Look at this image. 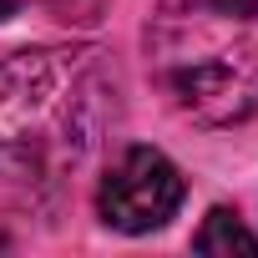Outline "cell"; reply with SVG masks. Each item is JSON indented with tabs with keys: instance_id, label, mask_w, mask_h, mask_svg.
Masks as SVG:
<instances>
[{
	"instance_id": "obj_1",
	"label": "cell",
	"mask_w": 258,
	"mask_h": 258,
	"mask_svg": "<svg viewBox=\"0 0 258 258\" xmlns=\"http://www.w3.org/2000/svg\"><path fill=\"white\" fill-rule=\"evenodd\" d=\"M101 51H16L0 66V223L61 203L106 121Z\"/></svg>"
},
{
	"instance_id": "obj_2",
	"label": "cell",
	"mask_w": 258,
	"mask_h": 258,
	"mask_svg": "<svg viewBox=\"0 0 258 258\" xmlns=\"http://www.w3.org/2000/svg\"><path fill=\"white\" fill-rule=\"evenodd\" d=\"M147 76L198 126L258 111V0H157L142 31Z\"/></svg>"
},
{
	"instance_id": "obj_3",
	"label": "cell",
	"mask_w": 258,
	"mask_h": 258,
	"mask_svg": "<svg viewBox=\"0 0 258 258\" xmlns=\"http://www.w3.org/2000/svg\"><path fill=\"white\" fill-rule=\"evenodd\" d=\"M182 172L157 147H126L96 187V213L116 233H152L182 208Z\"/></svg>"
},
{
	"instance_id": "obj_4",
	"label": "cell",
	"mask_w": 258,
	"mask_h": 258,
	"mask_svg": "<svg viewBox=\"0 0 258 258\" xmlns=\"http://www.w3.org/2000/svg\"><path fill=\"white\" fill-rule=\"evenodd\" d=\"M192 248L198 253H258V233H248L243 223H238V213H228V208H213L208 218H203V228L192 233Z\"/></svg>"
},
{
	"instance_id": "obj_5",
	"label": "cell",
	"mask_w": 258,
	"mask_h": 258,
	"mask_svg": "<svg viewBox=\"0 0 258 258\" xmlns=\"http://www.w3.org/2000/svg\"><path fill=\"white\" fill-rule=\"evenodd\" d=\"M46 6H51V11L61 16V21H91L101 0H46Z\"/></svg>"
},
{
	"instance_id": "obj_6",
	"label": "cell",
	"mask_w": 258,
	"mask_h": 258,
	"mask_svg": "<svg viewBox=\"0 0 258 258\" xmlns=\"http://www.w3.org/2000/svg\"><path fill=\"white\" fill-rule=\"evenodd\" d=\"M21 6H26V0H0V21H6V16H16Z\"/></svg>"
}]
</instances>
